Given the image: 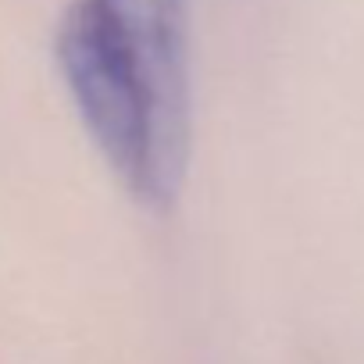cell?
I'll return each instance as SVG.
<instances>
[{
    "label": "cell",
    "mask_w": 364,
    "mask_h": 364,
    "mask_svg": "<svg viewBox=\"0 0 364 364\" xmlns=\"http://www.w3.org/2000/svg\"><path fill=\"white\" fill-rule=\"evenodd\" d=\"M65 90L143 208L175 204L193 143L186 0H72L54 40Z\"/></svg>",
    "instance_id": "1"
}]
</instances>
